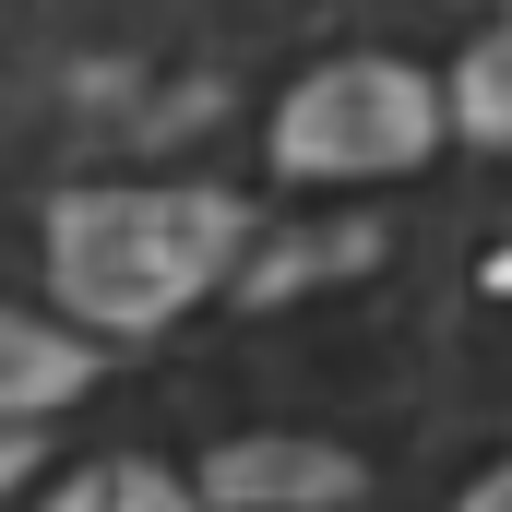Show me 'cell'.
Here are the masks:
<instances>
[{"label":"cell","mask_w":512,"mask_h":512,"mask_svg":"<svg viewBox=\"0 0 512 512\" xmlns=\"http://www.w3.org/2000/svg\"><path fill=\"white\" fill-rule=\"evenodd\" d=\"M465 512H512V465H501V477H477V489H465Z\"/></svg>","instance_id":"obj_7"},{"label":"cell","mask_w":512,"mask_h":512,"mask_svg":"<svg viewBox=\"0 0 512 512\" xmlns=\"http://www.w3.org/2000/svg\"><path fill=\"white\" fill-rule=\"evenodd\" d=\"M441 143V84L417 60H322L274 108V167L286 179H393Z\"/></svg>","instance_id":"obj_2"},{"label":"cell","mask_w":512,"mask_h":512,"mask_svg":"<svg viewBox=\"0 0 512 512\" xmlns=\"http://www.w3.org/2000/svg\"><path fill=\"white\" fill-rule=\"evenodd\" d=\"M203 501L215 512H346L358 453H334V441H227L203 465Z\"/></svg>","instance_id":"obj_3"},{"label":"cell","mask_w":512,"mask_h":512,"mask_svg":"<svg viewBox=\"0 0 512 512\" xmlns=\"http://www.w3.org/2000/svg\"><path fill=\"white\" fill-rule=\"evenodd\" d=\"M239 239H251V215L227 191H72L48 227V286L96 334H155L203 286H227Z\"/></svg>","instance_id":"obj_1"},{"label":"cell","mask_w":512,"mask_h":512,"mask_svg":"<svg viewBox=\"0 0 512 512\" xmlns=\"http://www.w3.org/2000/svg\"><path fill=\"white\" fill-rule=\"evenodd\" d=\"M48 512H215V501H191V489L155 477V465H84Z\"/></svg>","instance_id":"obj_6"},{"label":"cell","mask_w":512,"mask_h":512,"mask_svg":"<svg viewBox=\"0 0 512 512\" xmlns=\"http://www.w3.org/2000/svg\"><path fill=\"white\" fill-rule=\"evenodd\" d=\"M441 120H465L477 143H512V24L465 48V72H453V96H441Z\"/></svg>","instance_id":"obj_5"},{"label":"cell","mask_w":512,"mask_h":512,"mask_svg":"<svg viewBox=\"0 0 512 512\" xmlns=\"http://www.w3.org/2000/svg\"><path fill=\"white\" fill-rule=\"evenodd\" d=\"M84 382H96V346H84V334H60V322H24V310H0V429H24V417L72 405Z\"/></svg>","instance_id":"obj_4"}]
</instances>
